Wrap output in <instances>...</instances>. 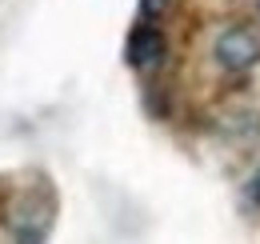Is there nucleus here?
<instances>
[{
    "mask_svg": "<svg viewBox=\"0 0 260 244\" xmlns=\"http://www.w3.org/2000/svg\"><path fill=\"white\" fill-rule=\"evenodd\" d=\"M256 60H260V36L252 28L236 24V28L220 32V40H216V64L220 68H228V72H248Z\"/></svg>",
    "mask_w": 260,
    "mask_h": 244,
    "instance_id": "f257e3e1",
    "label": "nucleus"
},
{
    "mask_svg": "<svg viewBox=\"0 0 260 244\" xmlns=\"http://www.w3.org/2000/svg\"><path fill=\"white\" fill-rule=\"evenodd\" d=\"M124 60H128L132 68H140V72H152V68L164 60V32L156 28V24H140V28H132Z\"/></svg>",
    "mask_w": 260,
    "mask_h": 244,
    "instance_id": "f03ea898",
    "label": "nucleus"
},
{
    "mask_svg": "<svg viewBox=\"0 0 260 244\" xmlns=\"http://www.w3.org/2000/svg\"><path fill=\"white\" fill-rule=\"evenodd\" d=\"M16 244H44V224H20L16 228Z\"/></svg>",
    "mask_w": 260,
    "mask_h": 244,
    "instance_id": "7ed1b4c3",
    "label": "nucleus"
},
{
    "mask_svg": "<svg viewBox=\"0 0 260 244\" xmlns=\"http://www.w3.org/2000/svg\"><path fill=\"white\" fill-rule=\"evenodd\" d=\"M172 8V0H140V12L144 16H164Z\"/></svg>",
    "mask_w": 260,
    "mask_h": 244,
    "instance_id": "39448f33",
    "label": "nucleus"
},
{
    "mask_svg": "<svg viewBox=\"0 0 260 244\" xmlns=\"http://www.w3.org/2000/svg\"><path fill=\"white\" fill-rule=\"evenodd\" d=\"M244 204H248V208H260V168L248 176V184H244Z\"/></svg>",
    "mask_w": 260,
    "mask_h": 244,
    "instance_id": "20e7f679",
    "label": "nucleus"
}]
</instances>
